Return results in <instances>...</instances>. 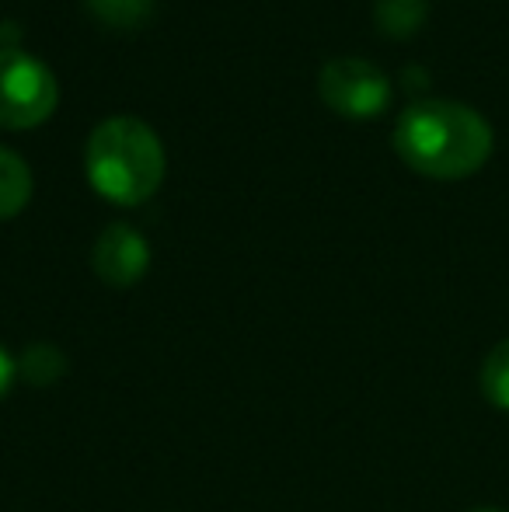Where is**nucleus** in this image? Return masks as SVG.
<instances>
[{"label": "nucleus", "instance_id": "nucleus-7", "mask_svg": "<svg viewBox=\"0 0 509 512\" xmlns=\"http://www.w3.org/2000/svg\"><path fill=\"white\" fill-rule=\"evenodd\" d=\"M426 14L429 0H377L374 4L377 28L384 35H391V39H408L412 32H419Z\"/></svg>", "mask_w": 509, "mask_h": 512}, {"label": "nucleus", "instance_id": "nucleus-4", "mask_svg": "<svg viewBox=\"0 0 509 512\" xmlns=\"http://www.w3.org/2000/svg\"><path fill=\"white\" fill-rule=\"evenodd\" d=\"M318 88L325 105L349 119H370L391 102V81L377 63L360 56H335L321 67Z\"/></svg>", "mask_w": 509, "mask_h": 512}, {"label": "nucleus", "instance_id": "nucleus-8", "mask_svg": "<svg viewBox=\"0 0 509 512\" xmlns=\"http://www.w3.org/2000/svg\"><path fill=\"white\" fill-rule=\"evenodd\" d=\"M18 377H25L32 387H49L67 377V356L53 342H35L18 359Z\"/></svg>", "mask_w": 509, "mask_h": 512}, {"label": "nucleus", "instance_id": "nucleus-9", "mask_svg": "<svg viewBox=\"0 0 509 512\" xmlns=\"http://www.w3.org/2000/svg\"><path fill=\"white\" fill-rule=\"evenodd\" d=\"M478 384H482V394L492 408L509 411V338L489 349L482 373H478Z\"/></svg>", "mask_w": 509, "mask_h": 512}, {"label": "nucleus", "instance_id": "nucleus-12", "mask_svg": "<svg viewBox=\"0 0 509 512\" xmlns=\"http://www.w3.org/2000/svg\"><path fill=\"white\" fill-rule=\"evenodd\" d=\"M475 512H503V509H475Z\"/></svg>", "mask_w": 509, "mask_h": 512}, {"label": "nucleus", "instance_id": "nucleus-5", "mask_svg": "<svg viewBox=\"0 0 509 512\" xmlns=\"http://www.w3.org/2000/svg\"><path fill=\"white\" fill-rule=\"evenodd\" d=\"M91 265H95L98 279L116 290L136 286L150 269V244L129 223H109L98 234L95 251H91Z\"/></svg>", "mask_w": 509, "mask_h": 512}, {"label": "nucleus", "instance_id": "nucleus-3", "mask_svg": "<svg viewBox=\"0 0 509 512\" xmlns=\"http://www.w3.org/2000/svg\"><path fill=\"white\" fill-rule=\"evenodd\" d=\"M60 102L56 74L18 46L0 49V126L28 129L53 115Z\"/></svg>", "mask_w": 509, "mask_h": 512}, {"label": "nucleus", "instance_id": "nucleus-11", "mask_svg": "<svg viewBox=\"0 0 509 512\" xmlns=\"http://www.w3.org/2000/svg\"><path fill=\"white\" fill-rule=\"evenodd\" d=\"M14 380H18V359H14L4 345H0V401L11 394Z\"/></svg>", "mask_w": 509, "mask_h": 512}, {"label": "nucleus", "instance_id": "nucleus-1", "mask_svg": "<svg viewBox=\"0 0 509 512\" xmlns=\"http://www.w3.org/2000/svg\"><path fill=\"white\" fill-rule=\"evenodd\" d=\"M394 150L419 175L468 178L489 161L492 126L464 102L419 98L394 122Z\"/></svg>", "mask_w": 509, "mask_h": 512}, {"label": "nucleus", "instance_id": "nucleus-6", "mask_svg": "<svg viewBox=\"0 0 509 512\" xmlns=\"http://www.w3.org/2000/svg\"><path fill=\"white\" fill-rule=\"evenodd\" d=\"M32 199V168L11 147H0V220L18 216Z\"/></svg>", "mask_w": 509, "mask_h": 512}, {"label": "nucleus", "instance_id": "nucleus-2", "mask_svg": "<svg viewBox=\"0 0 509 512\" xmlns=\"http://www.w3.org/2000/svg\"><path fill=\"white\" fill-rule=\"evenodd\" d=\"M164 143L136 115H112L98 122L84 150V171L98 196L116 206H136L150 199L164 182Z\"/></svg>", "mask_w": 509, "mask_h": 512}, {"label": "nucleus", "instance_id": "nucleus-10", "mask_svg": "<svg viewBox=\"0 0 509 512\" xmlns=\"http://www.w3.org/2000/svg\"><path fill=\"white\" fill-rule=\"evenodd\" d=\"M88 4L98 18L116 28L143 25V21L150 18V11H154V0H88Z\"/></svg>", "mask_w": 509, "mask_h": 512}]
</instances>
